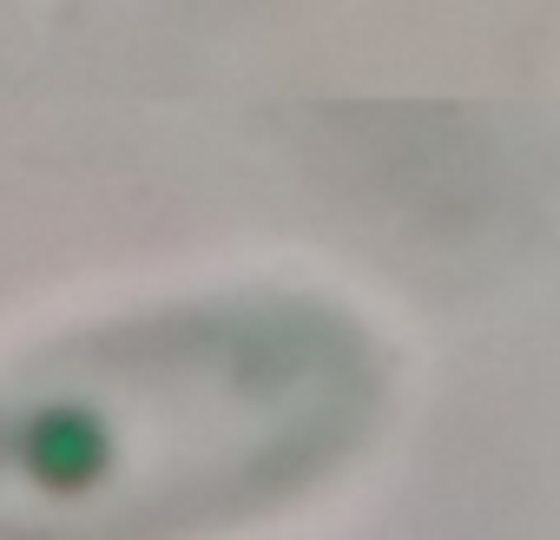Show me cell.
Instances as JSON below:
<instances>
[{
	"label": "cell",
	"mask_w": 560,
	"mask_h": 540,
	"mask_svg": "<svg viewBox=\"0 0 560 540\" xmlns=\"http://www.w3.org/2000/svg\"><path fill=\"white\" fill-rule=\"evenodd\" d=\"M21 461L47 494H86L113 468V429L86 402H47L21 429Z\"/></svg>",
	"instance_id": "obj_1"
}]
</instances>
